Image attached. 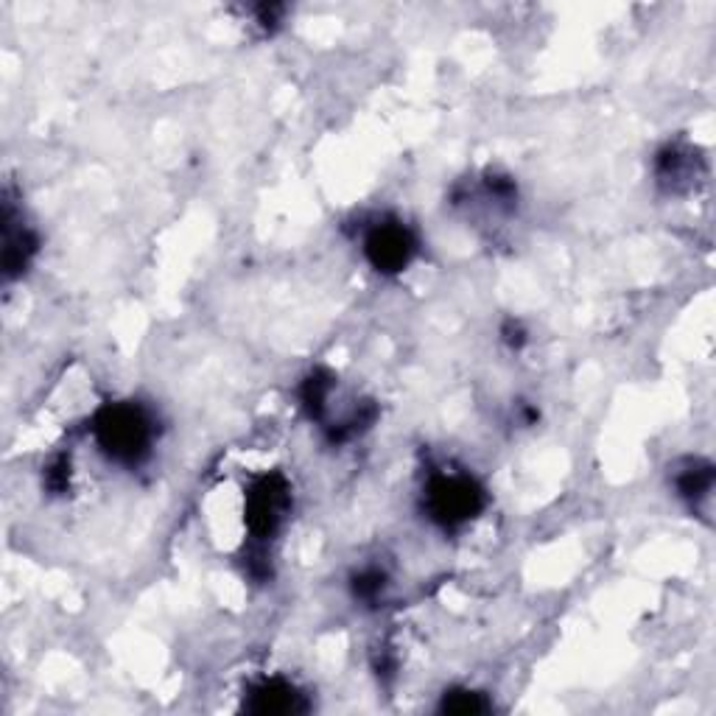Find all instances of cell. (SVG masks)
I'll return each mask as SVG.
<instances>
[{"label":"cell","mask_w":716,"mask_h":716,"mask_svg":"<svg viewBox=\"0 0 716 716\" xmlns=\"http://www.w3.org/2000/svg\"><path fill=\"white\" fill-rule=\"evenodd\" d=\"M96 439L110 459L135 465L152 445V421L141 406H110L96 421Z\"/></svg>","instance_id":"cell-1"},{"label":"cell","mask_w":716,"mask_h":716,"mask_svg":"<svg viewBox=\"0 0 716 716\" xmlns=\"http://www.w3.org/2000/svg\"><path fill=\"white\" fill-rule=\"evenodd\" d=\"M482 506V490L465 476H437L428 488L432 518L445 526H457L473 518Z\"/></svg>","instance_id":"cell-2"},{"label":"cell","mask_w":716,"mask_h":716,"mask_svg":"<svg viewBox=\"0 0 716 716\" xmlns=\"http://www.w3.org/2000/svg\"><path fill=\"white\" fill-rule=\"evenodd\" d=\"M365 249L378 272H401L414 255V238L403 224H381L370 233Z\"/></svg>","instance_id":"cell-3"},{"label":"cell","mask_w":716,"mask_h":716,"mask_svg":"<svg viewBox=\"0 0 716 716\" xmlns=\"http://www.w3.org/2000/svg\"><path fill=\"white\" fill-rule=\"evenodd\" d=\"M255 703L249 705L253 711H258V714H280V711H297L300 705H297V700H300V694H294V689L286 683H266L260 685L258 692L253 694Z\"/></svg>","instance_id":"cell-4"},{"label":"cell","mask_w":716,"mask_h":716,"mask_svg":"<svg viewBox=\"0 0 716 716\" xmlns=\"http://www.w3.org/2000/svg\"><path fill=\"white\" fill-rule=\"evenodd\" d=\"M678 490H680V495H685V499H700V495H708V490H711V468L685 470V473L680 476Z\"/></svg>","instance_id":"cell-5"},{"label":"cell","mask_w":716,"mask_h":716,"mask_svg":"<svg viewBox=\"0 0 716 716\" xmlns=\"http://www.w3.org/2000/svg\"><path fill=\"white\" fill-rule=\"evenodd\" d=\"M443 708L454 711V714H476V711H484L488 705L482 703V697H479V694L459 692V694H445Z\"/></svg>","instance_id":"cell-6"}]
</instances>
